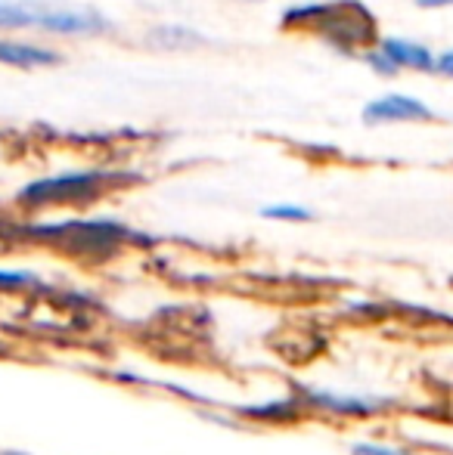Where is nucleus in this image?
I'll list each match as a JSON object with an SVG mask.
<instances>
[{
    "label": "nucleus",
    "mask_w": 453,
    "mask_h": 455,
    "mask_svg": "<svg viewBox=\"0 0 453 455\" xmlns=\"http://www.w3.org/2000/svg\"><path fill=\"white\" fill-rule=\"evenodd\" d=\"M286 31H314L333 47L339 56H360L357 50L373 47L379 41L376 19L357 0H314V4H295L279 16Z\"/></svg>",
    "instance_id": "f257e3e1"
},
{
    "label": "nucleus",
    "mask_w": 453,
    "mask_h": 455,
    "mask_svg": "<svg viewBox=\"0 0 453 455\" xmlns=\"http://www.w3.org/2000/svg\"><path fill=\"white\" fill-rule=\"evenodd\" d=\"M109 180L106 171H66V174L41 177V180L28 183L19 192V202L25 204H69V202H87V198L100 196L103 183Z\"/></svg>",
    "instance_id": "f03ea898"
},
{
    "label": "nucleus",
    "mask_w": 453,
    "mask_h": 455,
    "mask_svg": "<svg viewBox=\"0 0 453 455\" xmlns=\"http://www.w3.org/2000/svg\"><path fill=\"white\" fill-rule=\"evenodd\" d=\"M363 124L385 127V124H419V121H435V112L429 102H423L413 93H382L363 106Z\"/></svg>",
    "instance_id": "7ed1b4c3"
},
{
    "label": "nucleus",
    "mask_w": 453,
    "mask_h": 455,
    "mask_svg": "<svg viewBox=\"0 0 453 455\" xmlns=\"http://www.w3.org/2000/svg\"><path fill=\"white\" fill-rule=\"evenodd\" d=\"M60 62L62 53L56 47L35 44V41H19V37H0V66L31 72V68H50V66H60Z\"/></svg>",
    "instance_id": "20e7f679"
},
{
    "label": "nucleus",
    "mask_w": 453,
    "mask_h": 455,
    "mask_svg": "<svg viewBox=\"0 0 453 455\" xmlns=\"http://www.w3.org/2000/svg\"><path fill=\"white\" fill-rule=\"evenodd\" d=\"M376 47L400 68V72H435V53L432 47H425L423 41H413V37H379Z\"/></svg>",
    "instance_id": "39448f33"
},
{
    "label": "nucleus",
    "mask_w": 453,
    "mask_h": 455,
    "mask_svg": "<svg viewBox=\"0 0 453 455\" xmlns=\"http://www.w3.org/2000/svg\"><path fill=\"white\" fill-rule=\"evenodd\" d=\"M50 0H0V31H41Z\"/></svg>",
    "instance_id": "423d86ee"
},
{
    "label": "nucleus",
    "mask_w": 453,
    "mask_h": 455,
    "mask_svg": "<svg viewBox=\"0 0 453 455\" xmlns=\"http://www.w3.org/2000/svg\"><path fill=\"white\" fill-rule=\"evenodd\" d=\"M146 41L158 50H193L202 47L206 37L196 28H190V25H156V28H150Z\"/></svg>",
    "instance_id": "0eeeda50"
},
{
    "label": "nucleus",
    "mask_w": 453,
    "mask_h": 455,
    "mask_svg": "<svg viewBox=\"0 0 453 455\" xmlns=\"http://www.w3.org/2000/svg\"><path fill=\"white\" fill-rule=\"evenodd\" d=\"M261 217H267V220L304 223L314 217V211L304 208V204H295V202H273V204H264V208H261Z\"/></svg>",
    "instance_id": "6e6552de"
},
{
    "label": "nucleus",
    "mask_w": 453,
    "mask_h": 455,
    "mask_svg": "<svg viewBox=\"0 0 453 455\" xmlns=\"http://www.w3.org/2000/svg\"><path fill=\"white\" fill-rule=\"evenodd\" d=\"M360 60L367 62V68L376 75V78H398V72H400V68L394 66V62L388 60V56L382 53L376 44H373V47H363L360 50Z\"/></svg>",
    "instance_id": "1a4fd4ad"
},
{
    "label": "nucleus",
    "mask_w": 453,
    "mask_h": 455,
    "mask_svg": "<svg viewBox=\"0 0 453 455\" xmlns=\"http://www.w3.org/2000/svg\"><path fill=\"white\" fill-rule=\"evenodd\" d=\"M320 403L342 412H369L376 406V400H363V396H336V394H320Z\"/></svg>",
    "instance_id": "9d476101"
},
{
    "label": "nucleus",
    "mask_w": 453,
    "mask_h": 455,
    "mask_svg": "<svg viewBox=\"0 0 453 455\" xmlns=\"http://www.w3.org/2000/svg\"><path fill=\"white\" fill-rule=\"evenodd\" d=\"M432 75L453 81V47L441 50V53H435V72H432Z\"/></svg>",
    "instance_id": "9b49d317"
},
{
    "label": "nucleus",
    "mask_w": 453,
    "mask_h": 455,
    "mask_svg": "<svg viewBox=\"0 0 453 455\" xmlns=\"http://www.w3.org/2000/svg\"><path fill=\"white\" fill-rule=\"evenodd\" d=\"M354 455H404V452H394L388 446H369V443H360L354 446Z\"/></svg>",
    "instance_id": "f8f14e48"
},
{
    "label": "nucleus",
    "mask_w": 453,
    "mask_h": 455,
    "mask_svg": "<svg viewBox=\"0 0 453 455\" xmlns=\"http://www.w3.org/2000/svg\"><path fill=\"white\" fill-rule=\"evenodd\" d=\"M419 10H450L453 0H413Z\"/></svg>",
    "instance_id": "ddd939ff"
},
{
    "label": "nucleus",
    "mask_w": 453,
    "mask_h": 455,
    "mask_svg": "<svg viewBox=\"0 0 453 455\" xmlns=\"http://www.w3.org/2000/svg\"><path fill=\"white\" fill-rule=\"evenodd\" d=\"M246 4H258V0H246Z\"/></svg>",
    "instance_id": "4468645a"
}]
</instances>
